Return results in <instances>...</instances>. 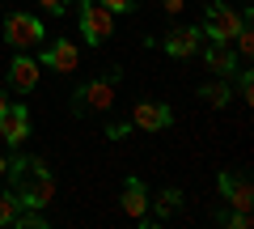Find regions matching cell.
I'll return each mask as SVG.
<instances>
[{
    "label": "cell",
    "instance_id": "23",
    "mask_svg": "<svg viewBox=\"0 0 254 229\" xmlns=\"http://www.w3.org/2000/svg\"><path fill=\"white\" fill-rule=\"evenodd\" d=\"M4 170H9V157H4V153H0V178H4Z\"/></svg>",
    "mask_w": 254,
    "mask_h": 229
},
{
    "label": "cell",
    "instance_id": "2",
    "mask_svg": "<svg viewBox=\"0 0 254 229\" xmlns=\"http://www.w3.org/2000/svg\"><path fill=\"white\" fill-rule=\"evenodd\" d=\"M13 195H17L21 208H47V204L55 200V178H51V170H47V161L34 165L21 183H13Z\"/></svg>",
    "mask_w": 254,
    "mask_h": 229
},
{
    "label": "cell",
    "instance_id": "11",
    "mask_svg": "<svg viewBox=\"0 0 254 229\" xmlns=\"http://www.w3.org/2000/svg\"><path fill=\"white\" fill-rule=\"evenodd\" d=\"M9 81H13V89L30 93V89L38 85V60H30L26 51H17V60L9 64Z\"/></svg>",
    "mask_w": 254,
    "mask_h": 229
},
{
    "label": "cell",
    "instance_id": "18",
    "mask_svg": "<svg viewBox=\"0 0 254 229\" xmlns=\"http://www.w3.org/2000/svg\"><path fill=\"white\" fill-rule=\"evenodd\" d=\"M34 4H43V13H51V17H64L72 0H34Z\"/></svg>",
    "mask_w": 254,
    "mask_h": 229
},
{
    "label": "cell",
    "instance_id": "12",
    "mask_svg": "<svg viewBox=\"0 0 254 229\" xmlns=\"http://www.w3.org/2000/svg\"><path fill=\"white\" fill-rule=\"evenodd\" d=\"M123 212L127 217H144L148 212V187L140 183V178H127V187H123Z\"/></svg>",
    "mask_w": 254,
    "mask_h": 229
},
{
    "label": "cell",
    "instance_id": "17",
    "mask_svg": "<svg viewBox=\"0 0 254 229\" xmlns=\"http://www.w3.org/2000/svg\"><path fill=\"white\" fill-rule=\"evenodd\" d=\"M17 195L13 191H0V225H13V217H17Z\"/></svg>",
    "mask_w": 254,
    "mask_h": 229
},
{
    "label": "cell",
    "instance_id": "13",
    "mask_svg": "<svg viewBox=\"0 0 254 229\" xmlns=\"http://www.w3.org/2000/svg\"><path fill=\"white\" fill-rule=\"evenodd\" d=\"M203 60H208V68H212V73H220V76L237 73V55H233V47H229V43H212Z\"/></svg>",
    "mask_w": 254,
    "mask_h": 229
},
{
    "label": "cell",
    "instance_id": "8",
    "mask_svg": "<svg viewBox=\"0 0 254 229\" xmlns=\"http://www.w3.org/2000/svg\"><path fill=\"white\" fill-rule=\"evenodd\" d=\"M43 64L55 68V73H76V64H81V51H76L72 38H55V43L43 51Z\"/></svg>",
    "mask_w": 254,
    "mask_h": 229
},
{
    "label": "cell",
    "instance_id": "4",
    "mask_svg": "<svg viewBox=\"0 0 254 229\" xmlns=\"http://www.w3.org/2000/svg\"><path fill=\"white\" fill-rule=\"evenodd\" d=\"M81 34L89 38L93 47H102L115 34V13H110L102 0H81Z\"/></svg>",
    "mask_w": 254,
    "mask_h": 229
},
{
    "label": "cell",
    "instance_id": "16",
    "mask_svg": "<svg viewBox=\"0 0 254 229\" xmlns=\"http://www.w3.org/2000/svg\"><path fill=\"white\" fill-rule=\"evenodd\" d=\"M13 225H21V229H47V217H43L38 208H17Z\"/></svg>",
    "mask_w": 254,
    "mask_h": 229
},
{
    "label": "cell",
    "instance_id": "1",
    "mask_svg": "<svg viewBox=\"0 0 254 229\" xmlns=\"http://www.w3.org/2000/svg\"><path fill=\"white\" fill-rule=\"evenodd\" d=\"M115 81H119V68H110L106 76H93V81H85L81 89L72 93V110L76 115H102V110L115 106Z\"/></svg>",
    "mask_w": 254,
    "mask_h": 229
},
{
    "label": "cell",
    "instance_id": "7",
    "mask_svg": "<svg viewBox=\"0 0 254 229\" xmlns=\"http://www.w3.org/2000/svg\"><path fill=\"white\" fill-rule=\"evenodd\" d=\"M0 140H9L13 149L30 140V110L26 106H4L0 110Z\"/></svg>",
    "mask_w": 254,
    "mask_h": 229
},
{
    "label": "cell",
    "instance_id": "14",
    "mask_svg": "<svg viewBox=\"0 0 254 229\" xmlns=\"http://www.w3.org/2000/svg\"><path fill=\"white\" fill-rule=\"evenodd\" d=\"M199 98L208 102V106H229V98H233V93H229V81H208L199 89Z\"/></svg>",
    "mask_w": 254,
    "mask_h": 229
},
{
    "label": "cell",
    "instance_id": "24",
    "mask_svg": "<svg viewBox=\"0 0 254 229\" xmlns=\"http://www.w3.org/2000/svg\"><path fill=\"white\" fill-rule=\"evenodd\" d=\"M4 106H9V98H4V89H0V110H4Z\"/></svg>",
    "mask_w": 254,
    "mask_h": 229
},
{
    "label": "cell",
    "instance_id": "9",
    "mask_svg": "<svg viewBox=\"0 0 254 229\" xmlns=\"http://www.w3.org/2000/svg\"><path fill=\"white\" fill-rule=\"evenodd\" d=\"M216 183H220V195L229 200V208H250V204H254V183L246 174H229V170H225Z\"/></svg>",
    "mask_w": 254,
    "mask_h": 229
},
{
    "label": "cell",
    "instance_id": "10",
    "mask_svg": "<svg viewBox=\"0 0 254 229\" xmlns=\"http://www.w3.org/2000/svg\"><path fill=\"white\" fill-rule=\"evenodd\" d=\"M199 38H203V30H195V26H178V30H170V34H165V51H170L174 60H187V55L199 51Z\"/></svg>",
    "mask_w": 254,
    "mask_h": 229
},
{
    "label": "cell",
    "instance_id": "22",
    "mask_svg": "<svg viewBox=\"0 0 254 229\" xmlns=\"http://www.w3.org/2000/svg\"><path fill=\"white\" fill-rule=\"evenodd\" d=\"M161 4H165V13H178L182 9V0H161Z\"/></svg>",
    "mask_w": 254,
    "mask_h": 229
},
{
    "label": "cell",
    "instance_id": "20",
    "mask_svg": "<svg viewBox=\"0 0 254 229\" xmlns=\"http://www.w3.org/2000/svg\"><path fill=\"white\" fill-rule=\"evenodd\" d=\"M242 102H246V106L254 102V76L250 73H242Z\"/></svg>",
    "mask_w": 254,
    "mask_h": 229
},
{
    "label": "cell",
    "instance_id": "5",
    "mask_svg": "<svg viewBox=\"0 0 254 229\" xmlns=\"http://www.w3.org/2000/svg\"><path fill=\"white\" fill-rule=\"evenodd\" d=\"M4 38H9L17 51H34L47 34H43V21L38 17H30V13H9V17H4Z\"/></svg>",
    "mask_w": 254,
    "mask_h": 229
},
{
    "label": "cell",
    "instance_id": "19",
    "mask_svg": "<svg viewBox=\"0 0 254 229\" xmlns=\"http://www.w3.org/2000/svg\"><path fill=\"white\" fill-rule=\"evenodd\" d=\"M110 13H136L140 9V0H102Z\"/></svg>",
    "mask_w": 254,
    "mask_h": 229
},
{
    "label": "cell",
    "instance_id": "21",
    "mask_svg": "<svg viewBox=\"0 0 254 229\" xmlns=\"http://www.w3.org/2000/svg\"><path fill=\"white\" fill-rule=\"evenodd\" d=\"M106 136H115V140H119V136H127V123H110V128H106Z\"/></svg>",
    "mask_w": 254,
    "mask_h": 229
},
{
    "label": "cell",
    "instance_id": "15",
    "mask_svg": "<svg viewBox=\"0 0 254 229\" xmlns=\"http://www.w3.org/2000/svg\"><path fill=\"white\" fill-rule=\"evenodd\" d=\"M178 204H182V191H178V187H165V191L157 195V204H148V208H157V217H170Z\"/></svg>",
    "mask_w": 254,
    "mask_h": 229
},
{
    "label": "cell",
    "instance_id": "6",
    "mask_svg": "<svg viewBox=\"0 0 254 229\" xmlns=\"http://www.w3.org/2000/svg\"><path fill=\"white\" fill-rule=\"evenodd\" d=\"M174 123V110L165 106V102H136L131 106V128H140V132H165Z\"/></svg>",
    "mask_w": 254,
    "mask_h": 229
},
{
    "label": "cell",
    "instance_id": "3",
    "mask_svg": "<svg viewBox=\"0 0 254 229\" xmlns=\"http://www.w3.org/2000/svg\"><path fill=\"white\" fill-rule=\"evenodd\" d=\"M250 21V9L246 13H237V9H229V4H220V0H212L208 4V17H203V34L212 38V43H233V34Z\"/></svg>",
    "mask_w": 254,
    "mask_h": 229
}]
</instances>
